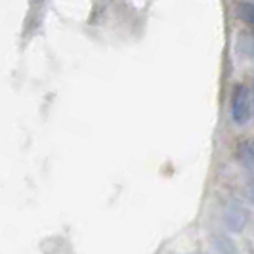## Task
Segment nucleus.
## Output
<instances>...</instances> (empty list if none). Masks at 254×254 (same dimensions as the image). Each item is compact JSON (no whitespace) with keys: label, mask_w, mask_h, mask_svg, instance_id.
<instances>
[{"label":"nucleus","mask_w":254,"mask_h":254,"mask_svg":"<svg viewBox=\"0 0 254 254\" xmlns=\"http://www.w3.org/2000/svg\"><path fill=\"white\" fill-rule=\"evenodd\" d=\"M251 117H253V94L249 86L237 84L231 96V121L237 127H243L251 121Z\"/></svg>","instance_id":"obj_1"},{"label":"nucleus","mask_w":254,"mask_h":254,"mask_svg":"<svg viewBox=\"0 0 254 254\" xmlns=\"http://www.w3.org/2000/svg\"><path fill=\"white\" fill-rule=\"evenodd\" d=\"M247 222H249V212L239 203L231 201L224 210V228L231 233H241L247 228Z\"/></svg>","instance_id":"obj_2"},{"label":"nucleus","mask_w":254,"mask_h":254,"mask_svg":"<svg viewBox=\"0 0 254 254\" xmlns=\"http://www.w3.org/2000/svg\"><path fill=\"white\" fill-rule=\"evenodd\" d=\"M212 247H214V251L218 254H237V245H235V241L229 235H224V233H216L214 235Z\"/></svg>","instance_id":"obj_3"},{"label":"nucleus","mask_w":254,"mask_h":254,"mask_svg":"<svg viewBox=\"0 0 254 254\" xmlns=\"http://www.w3.org/2000/svg\"><path fill=\"white\" fill-rule=\"evenodd\" d=\"M241 163L254 174V140H243L237 147Z\"/></svg>","instance_id":"obj_4"},{"label":"nucleus","mask_w":254,"mask_h":254,"mask_svg":"<svg viewBox=\"0 0 254 254\" xmlns=\"http://www.w3.org/2000/svg\"><path fill=\"white\" fill-rule=\"evenodd\" d=\"M237 15L241 17L247 25H251L254 29V2H239L237 6Z\"/></svg>","instance_id":"obj_5"},{"label":"nucleus","mask_w":254,"mask_h":254,"mask_svg":"<svg viewBox=\"0 0 254 254\" xmlns=\"http://www.w3.org/2000/svg\"><path fill=\"white\" fill-rule=\"evenodd\" d=\"M249 197H251V201L254 203V180H251V184H249Z\"/></svg>","instance_id":"obj_6"},{"label":"nucleus","mask_w":254,"mask_h":254,"mask_svg":"<svg viewBox=\"0 0 254 254\" xmlns=\"http://www.w3.org/2000/svg\"><path fill=\"white\" fill-rule=\"evenodd\" d=\"M190 254H203V253H190Z\"/></svg>","instance_id":"obj_7"},{"label":"nucleus","mask_w":254,"mask_h":254,"mask_svg":"<svg viewBox=\"0 0 254 254\" xmlns=\"http://www.w3.org/2000/svg\"><path fill=\"white\" fill-rule=\"evenodd\" d=\"M253 96H254V92H253Z\"/></svg>","instance_id":"obj_8"}]
</instances>
